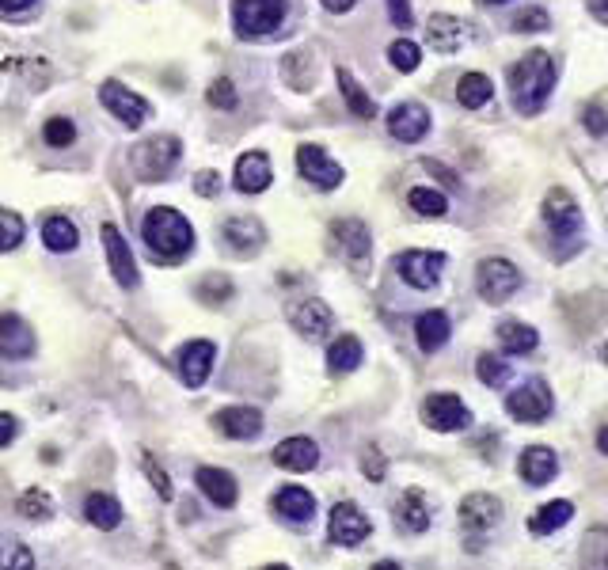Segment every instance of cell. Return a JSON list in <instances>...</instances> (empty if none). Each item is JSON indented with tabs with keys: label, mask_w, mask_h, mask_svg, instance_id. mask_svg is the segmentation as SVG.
<instances>
[{
	"label": "cell",
	"mask_w": 608,
	"mask_h": 570,
	"mask_svg": "<svg viewBox=\"0 0 608 570\" xmlns=\"http://www.w3.org/2000/svg\"><path fill=\"white\" fill-rule=\"evenodd\" d=\"M396 517L407 532H426L430 529V502L418 487H407L396 502Z\"/></svg>",
	"instance_id": "cell-25"
},
{
	"label": "cell",
	"mask_w": 608,
	"mask_h": 570,
	"mask_svg": "<svg viewBox=\"0 0 608 570\" xmlns=\"http://www.w3.org/2000/svg\"><path fill=\"white\" fill-rule=\"evenodd\" d=\"M468 35H472V27H468L464 19H456V16H430L426 19V42H430L434 50H441V54L460 50V46L468 42Z\"/></svg>",
	"instance_id": "cell-19"
},
{
	"label": "cell",
	"mask_w": 608,
	"mask_h": 570,
	"mask_svg": "<svg viewBox=\"0 0 608 570\" xmlns=\"http://www.w3.org/2000/svg\"><path fill=\"white\" fill-rule=\"evenodd\" d=\"M589 12L597 23H608V0H589Z\"/></svg>",
	"instance_id": "cell-56"
},
{
	"label": "cell",
	"mask_w": 608,
	"mask_h": 570,
	"mask_svg": "<svg viewBox=\"0 0 608 570\" xmlns=\"http://www.w3.org/2000/svg\"><path fill=\"white\" fill-rule=\"evenodd\" d=\"M23 244V217L12 209H0V251H12Z\"/></svg>",
	"instance_id": "cell-42"
},
{
	"label": "cell",
	"mask_w": 608,
	"mask_h": 570,
	"mask_svg": "<svg viewBox=\"0 0 608 570\" xmlns=\"http://www.w3.org/2000/svg\"><path fill=\"white\" fill-rule=\"evenodd\" d=\"M426 130H430V114H426L422 103H403V107H396V111L388 114V133H392L396 141L415 145V141L426 137Z\"/></svg>",
	"instance_id": "cell-16"
},
{
	"label": "cell",
	"mask_w": 608,
	"mask_h": 570,
	"mask_svg": "<svg viewBox=\"0 0 608 570\" xmlns=\"http://www.w3.org/2000/svg\"><path fill=\"white\" fill-rule=\"evenodd\" d=\"M35 350V335L19 316H0V354L4 358H27Z\"/></svg>",
	"instance_id": "cell-24"
},
{
	"label": "cell",
	"mask_w": 608,
	"mask_h": 570,
	"mask_svg": "<svg viewBox=\"0 0 608 570\" xmlns=\"http://www.w3.org/2000/svg\"><path fill=\"white\" fill-rule=\"evenodd\" d=\"M570 517H574V506L570 502H548V506H540V510L529 517V529L536 532V536H548V532H559L563 525H567Z\"/></svg>",
	"instance_id": "cell-31"
},
{
	"label": "cell",
	"mask_w": 608,
	"mask_h": 570,
	"mask_svg": "<svg viewBox=\"0 0 608 570\" xmlns=\"http://www.w3.org/2000/svg\"><path fill=\"white\" fill-rule=\"evenodd\" d=\"M388 61L396 65L399 73H415V69H418V61H422V54H418V46H415V42H407V38H399V42H392V46H388Z\"/></svg>",
	"instance_id": "cell-41"
},
{
	"label": "cell",
	"mask_w": 608,
	"mask_h": 570,
	"mask_svg": "<svg viewBox=\"0 0 608 570\" xmlns=\"http://www.w3.org/2000/svg\"><path fill=\"white\" fill-rule=\"evenodd\" d=\"M16 430H19V422H16V418H12V415H0V449L16 441Z\"/></svg>",
	"instance_id": "cell-53"
},
{
	"label": "cell",
	"mask_w": 608,
	"mask_h": 570,
	"mask_svg": "<svg viewBox=\"0 0 608 570\" xmlns=\"http://www.w3.org/2000/svg\"><path fill=\"white\" fill-rule=\"evenodd\" d=\"M323 8H327V12H350L354 0H323Z\"/></svg>",
	"instance_id": "cell-57"
},
{
	"label": "cell",
	"mask_w": 608,
	"mask_h": 570,
	"mask_svg": "<svg viewBox=\"0 0 608 570\" xmlns=\"http://www.w3.org/2000/svg\"><path fill=\"white\" fill-rule=\"evenodd\" d=\"M407 202H411V209L422 213V217H441V213L449 209L445 194H437V190H430V187H415L407 194Z\"/></svg>",
	"instance_id": "cell-40"
},
{
	"label": "cell",
	"mask_w": 608,
	"mask_h": 570,
	"mask_svg": "<svg viewBox=\"0 0 608 570\" xmlns=\"http://www.w3.org/2000/svg\"><path fill=\"white\" fill-rule=\"evenodd\" d=\"M297 168H301V175L312 187L320 190H335L342 183V168L320 145H301V149H297Z\"/></svg>",
	"instance_id": "cell-9"
},
{
	"label": "cell",
	"mask_w": 608,
	"mask_h": 570,
	"mask_svg": "<svg viewBox=\"0 0 608 570\" xmlns=\"http://www.w3.org/2000/svg\"><path fill=\"white\" fill-rule=\"evenodd\" d=\"M308 61V54L304 50H297V54H289L282 61V73L285 80H289V88H297V92H304V88H312V80H316V73H312V65H304Z\"/></svg>",
	"instance_id": "cell-38"
},
{
	"label": "cell",
	"mask_w": 608,
	"mask_h": 570,
	"mask_svg": "<svg viewBox=\"0 0 608 570\" xmlns=\"http://www.w3.org/2000/svg\"><path fill=\"white\" fill-rule=\"evenodd\" d=\"M456 99L468 107V111H475V107H483L487 99H491V80L483 73H468L460 76V84H456Z\"/></svg>",
	"instance_id": "cell-36"
},
{
	"label": "cell",
	"mask_w": 608,
	"mask_h": 570,
	"mask_svg": "<svg viewBox=\"0 0 608 570\" xmlns=\"http://www.w3.org/2000/svg\"><path fill=\"white\" fill-rule=\"evenodd\" d=\"M586 130L593 133V137H601V133H605V111H601L597 103L586 111Z\"/></svg>",
	"instance_id": "cell-51"
},
{
	"label": "cell",
	"mask_w": 608,
	"mask_h": 570,
	"mask_svg": "<svg viewBox=\"0 0 608 570\" xmlns=\"http://www.w3.org/2000/svg\"><path fill=\"white\" fill-rule=\"evenodd\" d=\"M399 278L415 289H434L441 270H445V255L441 251H403L396 259Z\"/></svg>",
	"instance_id": "cell-8"
},
{
	"label": "cell",
	"mask_w": 608,
	"mask_h": 570,
	"mask_svg": "<svg viewBox=\"0 0 608 570\" xmlns=\"http://www.w3.org/2000/svg\"><path fill=\"white\" fill-rule=\"evenodd\" d=\"M388 12H392L399 27H411V4L407 0H388Z\"/></svg>",
	"instance_id": "cell-52"
},
{
	"label": "cell",
	"mask_w": 608,
	"mask_h": 570,
	"mask_svg": "<svg viewBox=\"0 0 608 570\" xmlns=\"http://www.w3.org/2000/svg\"><path fill=\"white\" fill-rule=\"evenodd\" d=\"M274 464L285 468V472H312L320 464V449L308 437H289V441H282L274 449Z\"/></svg>",
	"instance_id": "cell-21"
},
{
	"label": "cell",
	"mask_w": 608,
	"mask_h": 570,
	"mask_svg": "<svg viewBox=\"0 0 608 570\" xmlns=\"http://www.w3.org/2000/svg\"><path fill=\"white\" fill-rule=\"evenodd\" d=\"M544 217H548V225H551V232L567 244L570 236L582 228V209H578V202L570 198L567 190H548V198H544Z\"/></svg>",
	"instance_id": "cell-10"
},
{
	"label": "cell",
	"mask_w": 608,
	"mask_h": 570,
	"mask_svg": "<svg viewBox=\"0 0 608 570\" xmlns=\"http://www.w3.org/2000/svg\"><path fill=\"white\" fill-rule=\"evenodd\" d=\"M4 570H35V555H31V548L12 544V548L4 551Z\"/></svg>",
	"instance_id": "cell-49"
},
{
	"label": "cell",
	"mask_w": 608,
	"mask_h": 570,
	"mask_svg": "<svg viewBox=\"0 0 608 570\" xmlns=\"http://www.w3.org/2000/svg\"><path fill=\"white\" fill-rule=\"evenodd\" d=\"M605 555H608V532L593 529L586 536V544H582V567H586V570H608Z\"/></svg>",
	"instance_id": "cell-39"
},
{
	"label": "cell",
	"mask_w": 608,
	"mask_h": 570,
	"mask_svg": "<svg viewBox=\"0 0 608 570\" xmlns=\"http://www.w3.org/2000/svg\"><path fill=\"white\" fill-rule=\"evenodd\" d=\"M225 240L240 255H255L259 247L266 244V232H263V225H259V217H232L225 225Z\"/></svg>",
	"instance_id": "cell-27"
},
{
	"label": "cell",
	"mask_w": 608,
	"mask_h": 570,
	"mask_svg": "<svg viewBox=\"0 0 608 570\" xmlns=\"http://www.w3.org/2000/svg\"><path fill=\"white\" fill-rule=\"evenodd\" d=\"M331 240L339 244V251L350 259V266H365L369 263V228L346 217V221H335L331 225Z\"/></svg>",
	"instance_id": "cell-15"
},
{
	"label": "cell",
	"mask_w": 608,
	"mask_h": 570,
	"mask_svg": "<svg viewBox=\"0 0 608 570\" xmlns=\"http://www.w3.org/2000/svg\"><path fill=\"white\" fill-rule=\"evenodd\" d=\"M479 297L491 304H502L506 297L517 293V285H521V274H517V266L506 263V259H487V263H479Z\"/></svg>",
	"instance_id": "cell-6"
},
{
	"label": "cell",
	"mask_w": 608,
	"mask_h": 570,
	"mask_svg": "<svg viewBox=\"0 0 608 570\" xmlns=\"http://www.w3.org/2000/svg\"><path fill=\"white\" fill-rule=\"evenodd\" d=\"M335 76H339L342 99H346L350 114H354V118H373V114H377V103H373V99L365 95V88H361L358 80L346 73V69H335Z\"/></svg>",
	"instance_id": "cell-33"
},
{
	"label": "cell",
	"mask_w": 608,
	"mask_h": 570,
	"mask_svg": "<svg viewBox=\"0 0 608 570\" xmlns=\"http://www.w3.org/2000/svg\"><path fill=\"white\" fill-rule=\"evenodd\" d=\"M198 297H202V301H228V297H232V285H228V278L225 274H213V278H206V282L198 285Z\"/></svg>",
	"instance_id": "cell-47"
},
{
	"label": "cell",
	"mask_w": 608,
	"mask_h": 570,
	"mask_svg": "<svg viewBox=\"0 0 608 570\" xmlns=\"http://www.w3.org/2000/svg\"><path fill=\"white\" fill-rule=\"evenodd\" d=\"M415 335H418V346H422L426 354H434V350H441V346L449 342V335H453L449 316H445V312H426V316H418Z\"/></svg>",
	"instance_id": "cell-29"
},
{
	"label": "cell",
	"mask_w": 608,
	"mask_h": 570,
	"mask_svg": "<svg viewBox=\"0 0 608 570\" xmlns=\"http://www.w3.org/2000/svg\"><path fill=\"white\" fill-rule=\"evenodd\" d=\"M274 510H278V517L293 521V525H308L312 513H316V498L304 487H282V491L274 494Z\"/></svg>",
	"instance_id": "cell-23"
},
{
	"label": "cell",
	"mask_w": 608,
	"mask_h": 570,
	"mask_svg": "<svg viewBox=\"0 0 608 570\" xmlns=\"http://www.w3.org/2000/svg\"><path fill=\"white\" fill-rule=\"evenodd\" d=\"M141 236H145L149 255L164 259V263L187 259L190 247H194V228L187 225V217H183V213H175L171 206L149 209V213H145V221H141Z\"/></svg>",
	"instance_id": "cell-2"
},
{
	"label": "cell",
	"mask_w": 608,
	"mask_h": 570,
	"mask_svg": "<svg viewBox=\"0 0 608 570\" xmlns=\"http://www.w3.org/2000/svg\"><path fill=\"white\" fill-rule=\"evenodd\" d=\"M475 373H479L483 384L498 388V384H506V377H510V365H506L502 358H494V354H483V358L475 361Z\"/></svg>",
	"instance_id": "cell-43"
},
{
	"label": "cell",
	"mask_w": 608,
	"mask_h": 570,
	"mask_svg": "<svg viewBox=\"0 0 608 570\" xmlns=\"http://www.w3.org/2000/svg\"><path fill=\"white\" fill-rule=\"evenodd\" d=\"M141 468H145V475H149V479H152V487H156V494H160L164 502H171V498H175V491H171V479H168V475H164V468H160V464H156V460H152L149 453L141 456Z\"/></svg>",
	"instance_id": "cell-46"
},
{
	"label": "cell",
	"mask_w": 608,
	"mask_h": 570,
	"mask_svg": "<svg viewBox=\"0 0 608 570\" xmlns=\"http://www.w3.org/2000/svg\"><path fill=\"white\" fill-rule=\"evenodd\" d=\"M422 418H426V426L437 430V434H449V430L472 426V415H468L464 399L449 396V392H437V396L426 399V403H422Z\"/></svg>",
	"instance_id": "cell-5"
},
{
	"label": "cell",
	"mask_w": 608,
	"mask_h": 570,
	"mask_svg": "<svg viewBox=\"0 0 608 570\" xmlns=\"http://www.w3.org/2000/svg\"><path fill=\"white\" fill-rule=\"evenodd\" d=\"M555 57L544 54V50H532L525 54L517 65L510 69V92H513V107L521 114H540L544 103H548L551 88H555Z\"/></svg>",
	"instance_id": "cell-1"
},
{
	"label": "cell",
	"mask_w": 608,
	"mask_h": 570,
	"mask_svg": "<svg viewBox=\"0 0 608 570\" xmlns=\"http://www.w3.org/2000/svg\"><path fill=\"white\" fill-rule=\"evenodd\" d=\"M266 570H289V567H282V563H278V567H266Z\"/></svg>",
	"instance_id": "cell-60"
},
{
	"label": "cell",
	"mask_w": 608,
	"mask_h": 570,
	"mask_svg": "<svg viewBox=\"0 0 608 570\" xmlns=\"http://www.w3.org/2000/svg\"><path fill=\"white\" fill-rule=\"evenodd\" d=\"M373 570H399V567H396V563H377Z\"/></svg>",
	"instance_id": "cell-58"
},
{
	"label": "cell",
	"mask_w": 608,
	"mask_h": 570,
	"mask_svg": "<svg viewBox=\"0 0 608 570\" xmlns=\"http://www.w3.org/2000/svg\"><path fill=\"white\" fill-rule=\"evenodd\" d=\"M42 240L50 251H73L76 247V225L69 217H46V225H42Z\"/></svg>",
	"instance_id": "cell-35"
},
{
	"label": "cell",
	"mask_w": 608,
	"mask_h": 570,
	"mask_svg": "<svg viewBox=\"0 0 608 570\" xmlns=\"http://www.w3.org/2000/svg\"><path fill=\"white\" fill-rule=\"evenodd\" d=\"M498 517H502V502L487 491H475L460 502V525H464L468 532L494 529V525H498Z\"/></svg>",
	"instance_id": "cell-13"
},
{
	"label": "cell",
	"mask_w": 608,
	"mask_h": 570,
	"mask_svg": "<svg viewBox=\"0 0 608 570\" xmlns=\"http://www.w3.org/2000/svg\"><path fill=\"white\" fill-rule=\"evenodd\" d=\"M84 517L92 521L95 529H114V525L122 521V506H118V498H111V494H88Z\"/></svg>",
	"instance_id": "cell-32"
},
{
	"label": "cell",
	"mask_w": 608,
	"mask_h": 570,
	"mask_svg": "<svg viewBox=\"0 0 608 570\" xmlns=\"http://www.w3.org/2000/svg\"><path fill=\"white\" fill-rule=\"evenodd\" d=\"M369 517L354 506V502H339L335 510H331V525H327V532H331V540L335 544H342V548H354V544H361L365 536H369Z\"/></svg>",
	"instance_id": "cell-11"
},
{
	"label": "cell",
	"mask_w": 608,
	"mask_h": 570,
	"mask_svg": "<svg viewBox=\"0 0 608 570\" xmlns=\"http://www.w3.org/2000/svg\"><path fill=\"white\" fill-rule=\"evenodd\" d=\"M16 510H19V517H35V521H46L50 513H54V502H50V494L42 491V487H31V491H23L16 498Z\"/></svg>",
	"instance_id": "cell-37"
},
{
	"label": "cell",
	"mask_w": 608,
	"mask_h": 570,
	"mask_svg": "<svg viewBox=\"0 0 608 570\" xmlns=\"http://www.w3.org/2000/svg\"><path fill=\"white\" fill-rule=\"evenodd\" d=\"M99 99H103V107H107L114 118H122L126 130H137V126L149 118V103H145L141 95H133L126 84H118V80H107V84L99 88Z\"/></svg>",
	"instance_id": "cell-7"
},
{
	"label": "cell",
	"mask_w": 608,
	"mask_h": 570,
	"mask_svg": "<svg viewBox=\"0 0 608 570\" xmlns=\"http://www.w3.org/2000/svg\"><path fill=\"white\" fill-rule=\"evenodd\" d=\"M198 487H202V494H206L213 506H236V498H240V491H236V479L228 472H221V468H198Z\"/></svg>",
	"instance_id": "cell-28"
},
{
	"label": "cell",
	"mask_w": 608,
	"mask_h": 570,
	"mask_svg": "<svg viewBox=\"0 0 608 570\" xmlns=\"http://www.w3.org/2000/svg\"><path fill=\"white\" fill-rule=\"evenodd\" d=\"M73 141H76V126L69 118H50V122H46V145L65 149V145H73Z\"/></svg>",
	"instance_id": "cell-45"
},
{
	"label": "cell",
	"mask_w": 608,
	"mask_h": 570,
	"mask_svg": "<svg viewBox=\"0 0 608 570\" xmlns=\"http://www.w3.org/2000/svg\"><path fill=\"white\" fill-rule=\"evenodd\" d=\"M555 472H559V460H555V453H551V449H544V445H532V449H525V453H521V479H525V483H532V487H544V483H551V479H555Z\"/></svg>",
	"instance_id": "cell-26"
},
{
	"label": "cell",
	"mask_w": 608,
	"mask_h": 570,
	"mask_svg": "<svg viewBox=\"0 0 608 570\" xmlns=\"http://www.w3.org/2000/svg\"><path fill=\"white\" fill-rule=\"evenodd\" d=\"M327 365H331V373H354L361 365V342L354 335H342V339L331 342V350H327Z\"/></svg>",
	"instance_id": "cell-34"
},
{
	"label": "cell",
	"mask_w": 608,
	"mask_h": 570,
	"mask_svg": "<svg viewBox=\"0 0 608 570\" xmlns=\"http://www.w3.org/2000/svg\"><path fill=\"white\" fill-rule=\"evenodd\" d=\"M194 194L217 198V194H221V175H217V171H198V175H194Z\"/></svg>",
	"instance_id": "cell-50"
},
{
	"label": "cell",
	"mask_w": 608,
	"mask_h": 570,
	"mask_svg": "<svg viewBox=\"0 0 608 570\" xmlns=\"http://www.w3.org/2000/svg\"><path fill=\"white\" fill-rule=\"evenodd\" d=\"M179 141L175 137H152L145 145H137L133 149V171H137V179H145V183H160V179H168V171L179 164Z\"/></svg>",
	"instance_id": "cell-4"
},
{
	"label": "cell",
	"mask_w": 608,
	"mask_h": 570,
	"mask_svg": "<svg viewBox=\"0 0 608 570\" xmlns=\"http://www.w3.org/2000/svg\"><path fill=\"white\" fill-rule=\"evenodd\" d=\"M213 369V342L206 339H194L179 350V377L187 388H202Z\"/></svg>",
	"instance_id": "cell-14"
},
{
	"label": "cell",
	"mask_w": 608,
	"mask_h": 570,
	"mask_svg": "<svg viewBox=\"0 0 608 570\" xmlns=\"http://www.w3.org/2000/svg\"><path fill=\"white\" fill-rule=\"evenodd\" d=\"M483 4H506V0H483Z\"/></svg>",
	"instance_id": "cell-59"
},
{
	"label": "cell",
	"mask_w": 608,
	"mask_h": 570,
	"mask_svg": "<svg viewBox=\"0 0 608 570\" xmlns=\"http://www.w3.org/2000/svg\"><path fill=\"white\" fill-rule=\"evenodd\" d=\"M506 411H510L513 418H521V422H540V418L551 415V392L540 384V380H532V384H525V388L510 392Z\"/></svg>",
	"instance_id": "cell-12"
},
{
	"label": "cell",
	"mask_w": 608,
	"mask_h": 570,
	"mask_svg": "<svg viewBox=\"0 0 608 570\" xmlns=\"http://www.w3.org/2000/svg\"><path fill=\"white\" fill-rule=\"evenodd\" d=\"M31 4H35V0H0V12H12V16H16V12H27Z\"/></svg>",
	"instance_id": "cell-54"
},
{
	"label": "cell",
	"mask_w": 608,
	"mask_h": 570,
	"mask_svg": "<svg viewBox=\"0 0 608 570\" xmlns=\"http://www.w3.org/2000/svg\"><path fill=\"white\" fill-rule=\"evenodd\" d=\"M213 426L225 437H236V441H251V437L263 434V415L255 407H225L213 415Z\"/></svg>",
	"instance_id": "cell-18"
},
{
	"label": "cell",
	"mask_w": 608,
	"mask_h": 570,
	"mask_svg": "<svg viewBox=\"0 0 608 570\" xmlns=\"http://www.w3.org/2000/svg\"><path fill=\"white\" fill-rule=\"evenodd\" d=\"M289 323L301 331V335H308V339H323L327 331H331V323H335V316H331V308L323 301H297L289 304Z\"/></svg>",
	"instance_id": "cell-17"
},
{
	"label": "cell",
	"mask_w": 608,
	"mask_h": 570,
	"mask_svg": "<svg viewBox=\"0 0 608 570\" xmlns=\"http://www.w3.org/2000/svg\"><path fill=\"white\" fill-rule=\"evenodd\" d=\"M498 342H502L506 354H529V350H536L540 335L532 331L529 323L506 320V323H498Z\"/></svg>",
	"instance_id": "cell-30"
},
{
	"label": "cell",
	"mask_w": 608,
	"mask_h": 570,
	"mask_svg": "<svg viewBox=\"0 0 608 570\" xmlns=\"http://www.w3.org/2000/svg\"><path fill=\"white\" fill-rule=\"evenodd\" d=\"M103 247H107V259H111V274L118 278V285L133 289L137 285V263H133L130 247L122 240V232L114 225H103Z\"/></svg>",
	"instance_id": "cell-20"
},
{
	"label": "cell",
	"mask_w": 608,
	"mask_h": 570,
	"mask_svg": "<svg viewBox=\"0 0 608 570\" xmlns=\"http://www.w3.org/2000/svg\"><path fill=\"white\" fill-rule=\"evenodd\" d=\"M380 475H384V460L377 449H369V479H380Z\"/></svg>",
	"instance_id": "cell-55"
},
{
	"label": "cell",
	"mask_w": 608,
	"mask_h": 570,
	"mask_svg": "<svg viewBox=\"0 0 608 570\" xmlns=\"http://www.w3.org/2000/svg\"><path fill=\"white\" fill-rule=\"evenodd\" d=\"M232 19L240 38L274 35L285 19V0H232Z\"/></svg>",
	"instance_id": "cell-3"
},
{
	"label": "cell",
	"mask_w": 608,
	"mask_h": 570,
	"mask_svg": "<svg viewBox=\"0 0 608 570\" xmlns=\"http://www.w3.org/2000/svg\"><path fill=\"white\" fill-rule=\"evenodd\" d=\"M236 187L244 194H263L270 187V160L266 152H244L236 160Z\"/></svg>",
	"instance_id": "cell-22"
},
{
	"label": "cell",
	"mask_w": 608,
	"mask_h": 570,
	"mask_svg": "<svg viewBox=\"0 0 608 570\" xmlns=\"http://www.w3.org/2000/svg\"><path fill=\"white\" fill-rule=\"evenodd\" d=\"M513 31H525V35H536V31H548V12L540 8H525L513 19Z\"/></svg>",
	"instance_id": "cell-48"
},
{
	"label": "cell",
	"mask_w": 608,
	"mask_h": 570,
	"mask_svg": "<svg viewBox=\"0 0 608 570\" xmlns=\"http://www.w3.org/2000/svg\"><path fill=\"white\" fill-rule=\"evenodd\" d=\"M209 103H213V107H221V111H236V107H240L236 84H232L228 76H217V80L209 84Z\"/></svg>",
	"instance_id": "cell-44"
}]
</instances>
